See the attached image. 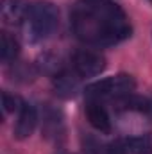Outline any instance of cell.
<instances>
[{
    "label": "cell",
    "mask_w": 152,
    "mask_h": 154,
    "mask_svg": "<svg viewBox=\"0 0 152 154\" xmlns=\"http://www.w3.org/2000/svg\"><path fill=\"white\" fill-rule=\"evenodd\" d=\"M108 154H129L125 149V143L120 140H114L108 145Z\"/></svg>",
    "instance_id": "obj_16"
},
{
    "label": "cell",
    "mask_w": 152,
    "mask_h": 154,
    "mask_svg": "<svg viewBox=\"0 0 152 154\" xmlns=\"http://www.w3.org/2000/svg\"><path fill=\"white\" fill-rule=\"evenodd\" d=\"M13 75L23 77V81L27 82V81H31V79H32L34 72H32V68H31V66H27V65H16V63H14V66H13ZM18 77H16V79H18Z\"/></svg>",
    "instance_id": "obj_15"
},
{
    "label": "cell",
    "mask_w": 152,
    "mask_h": 154,
    "mask_svg": "<svg viewBox=\"0 0 152 154\" xmlns=\"http://www.w3.org/2000/svg\"><path fill=\"white\" fill-rule=\"evenodd\" d=\"M29 5L31 4L27 0H2L0 2V16L9 25L20 23L22 20H25Z\"/></svg>",
    "instance_id": "obj_9"
},
{
    "label": "cell",
    "mask_w": 152,
    "mask_h": 154,
    "mask_svg": "<svg viewBox=\"0 0 152 154\" xmlns=\"http://www.w3.org/2000/svg\"><path fill=\"white\" fill-rule=\"evenodd\" d=\"M20 54V45L14 36L9 32H2V41H0V57L4 63H14V59Z\"/></svg>",
    "instance_id": "obj_12"
},
{
    "label": "cell",
    "mask_w": 152,
    "mask_h": 154,
    "mask_svg": "<svg viewBox=\"0 0 152 154\" xmlns=\"http://www.w3.org/2000/svg\"><path fill=\"white\" fill-rule=\"evenodd\" d=\"M129 154H152V133L129 136L123 140Z\"/></svg>",
    "instance_id": "obj_11"
},
{
    "label": "cell",
    "mask_w": 152,
    "mask_h": 154,
    "mask_svg": "<svg viewBox=\"0 0 152 154\" xmlns=\"http://www.w3.org/2000/svg\"><path fill=\"white\" fill-rule=\"evenodd\" d=\"M2 104H4L5 113H13V111L20 109L23 102H22L16 95H11V93H7V91H2Z\"/></svg>",
    "instance_id": "obj_14"
},
{
    "label": "cell",
    "mask_w": 152,
    "mask_h": 154,
    "mask_svg": "<svg viewBox=\"0 0 152 154\" xmlns=\"http://www.w3.org/2000/svg\"><path fill=\"white\" fill-rule=\"evenodd\" d=\"M59 27V9L48 0H36L29 5L25 14V38L31 43L48 39Z\"/></svg>",
    "instance_id": "obj_2"
},
{
    "label": "cell",
    "mask_w": 152,
    "mask_h": 154,
    "mask_svg": "<svg viewBox=\"0 0 152 154\" xmlns=\"http://www.w3.org/2000/svg\"><path fill=\"white\" fill-rule=\"evenodd\" d=\"M82 154H108V145H102L97 138L82 136Z\"/></svg>",
    "instance_id": "obj_13"
},
{
    "label": "cell",
    "mask_w": 152,
    "mask_h": 154,
    "mask_svg": "<svg viewBox=\"0 0 152 154\" xmlns=\"http://www.w3.org/2000/svg\"><path fill=\"white\" fill-rule=\"evenodd\" d=\"M86 118H88V122L91 124V127L97 129V131L102 133V134H109L111 129H113L111 118L108 115L106 108H104L100 102H97V100L88 102V106H86Z\"/></svg>",
    "instance_id": "obj_8"
},
{
    "label": "cell",
    "mask_w": 152,
    "mask_h": 154,
    "mask_svg": "<svg viewBox=\"0 0 152 154\" xmlns=\"http://www.w3.org/2000/svg\"><path fill=\"white\" fill-rule=\"evenodd\" d=\"M41 133L47 140L59 143L66 138V125H65V116L59 109H54L52 106H45L43 111V127Z\"/></svg>",
    "instance_id": "obj_5"
},
{
    "label": "cell",
    "mask_w": 152,
    "mask_h": 154,
    "mask_svg": "<svg viewBox=\"0 0 152 154\" xmlns=\"http://www.w3.org/2000/svg\"><path fill=\"white\" fill-rule=\"evenodd\" d=\"M70 23L77 38L95 48L118 45L132 32L127 14L114 0H77Z\"/></svg>",
    "instance_id": "obj_1"
},
{
    "label": "cell",
    "mask_w": 152,
    "mask_h": 154,
    "mask_svg": "<svg viewBox=\"0 0 152 154\" xmlns=\"http://www.w3.org/2000/svg\"><path fill=\"white\" fill-rule=\"evenodd\" d=\"M136 88L134 77L129 74H116V75L106 77L100 81H95L86 86V97L91 100H100V99H120L129 93H132Z\"/></svg>",
    "instance_id": "obj_3"
},
{
    "label": "cell",
    "mask_w": 152,
    "mask_h": 154,
    "mask_svg": "<svg viewBox=\"0 0 152 154\" xmlns=\"http://www.w3.org/2000/svg\"><path fill=\"white\" fill-rule=\"evenodd\" d=\"M114 108L116 111H138V113H150L152 109V99L141 97V95H134L129 93L125 97H120L114 100Z\"/></svg>",
    "instance_id": "obj_10"
},
{
    "label": "cell",
    "mask_w": 152,
    "mask_h": 154,
    "mask_svg": "<svg viewBox=\"0 0 152 154\" xmlns=\"http://www.w3.org/2000/svg\"><path fill=\"white\" fill-rule=\"evenodd\" d=\"M36 125H38V109H36V106L31 104V102H23L22 108H20L16 127H14V136L18 140H25L34 133Z\"/></svg>",
    "instance_id": "obj_6"
},
{
    "label": "cell",
    "mask_w": 152,
    "mask_h": 154,
    "mask_svg": "<svg viewBox=\"0 0 152 154\" xmlns=\"http://www.w3.org/2000/svg\"><path fill=\"white\" fill-rule=\"evenodd\" d=\"M79 79L81 77L75 72H68V70H59L57 74H54L52 88L56 95L61 99H74L79 91Z\"/></svg>",
    "instance_id": "obj_7"
},
{
    "label": "cell",
    "mask_w": 152,
    "mask_h": 154,
    "mask_svg": "<svg viewBox=\"0 0 152 154\" xmlns=\"http://www.w3.org/2000/svg\"><path fill=\"white\" fill-rule=\"evenodd\" d=\"M72 65H74V72L79 77H97L108 66L106 57L100 52L90 50V48L77 50L72 57Z\"/></svg>",
    "instance_id": "obj_4"
}]
</instances>
